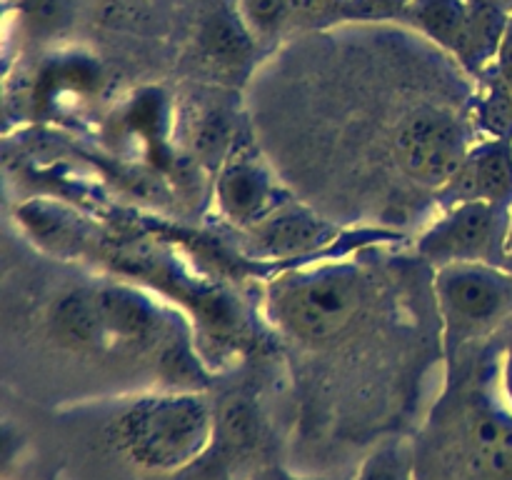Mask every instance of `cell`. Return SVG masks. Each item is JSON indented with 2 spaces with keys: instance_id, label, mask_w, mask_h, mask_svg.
Instances as JSON below:
<instances>
[{
  "instance_id": "6da1fadb",
  "label": "cell",
  "mask_w": 512,
  "mask_h": 480,
  "mask_svg": "<svg viewBox=\"0 0 512 480\" xmlns=\"http://www.w3.org/2000/svg\"><path fill=\"white\" fill-rule=\"evenodd\" d=\"M215 433L213 410L198 393L138 398L115 420V443L133 465L175 473L208 450Z\"/></svg>"
},
{
  "instance_id": "7a4b0ae2",
  "label": "cell",
  "mask_w": 512,
  "mask_h": 480,
  "mask_svg": "<svg viewBox=\"0 0 512 480\" xmlns=\"http://www.w3.org/2000/svg\"><path fill=\"white\" fill-rule=\"evenodd\" d=\"M360 300L363 283L348 265H323L288 275L270 295L278 323L305 340L338 335L355 318Z\"/></svg>"
},
{
  "instance_id": "3957f363",
  "label": "cell",
  "mask_w": 512,
  "mask_h": 480,
  "mask_svg": "<svg viewBox=\"0 0 512 480\" xmlns=\"http://www.w3.org/2000/svg\"><path fill=\"white\" fill-rule=\"evenodd\" d=\"M468 130L443 110L410 115L398 133V155L405 173L420 185L443 190L470 155Z\"/></svg>"
},
{
  "instance_id": "277c9868",
  "label": "cell",
  "mask_w": 512,
  "mask_h": 480,
  "mask_svg": "<svg viewBox=\"0 0 512 480\" xmlns=\"http://www.w3.org/2000/svg\"><path fill=\"white\" fill-rule=\"evenodd\" d=\"M418 28L463 60L498 55L510 20L498 5L480 0H413L408 8Z\"/></svg>"
},
{
  "instance_id": "5b68a950",
  "label": "cell",
  "mask_w": 512,
  "mask_h": 480,
  "mask_svg": "<svg viewBox=\"0 0 512 480\" xmlns=\"http://www.w3.org/2000/svg\"><path fill=\"white\" fill-rule=\"evenodd\" d=\"M503 208L483 200L455 203L420 238L418 250L438 265L485 263L500 240Z\"/></svg>"
},
{
  "instance_id": "8992f818",
  "label": "cell",
  "mask_w": 512,
  "mask_h": 480,
  "mask_svg": "<svg viewBox=\"0 0 512 480\" xmlns=\"http://www.w3.org/2000/svg\"><path fill=\"white\" fill-rule=\"evenodd\" d=\"M508 280L485 263L440 265L435 278L440 310L460 328L488 323L508 303Z\"/></svg>"
},
{
  "instance_id": "52a82bcc",
  "label": "cell",
  "mask_w": 512,
  "mask_h": 480,
  "mask_svg": "<svg viewBox=\"0 0 512 480\" xmlns=\"http://www.w3.org/2000/svg\"><path fill=\"white\" fill-rule=\"evenodd\" d=\"M455 203L483 200L493 205L512 203V148L493 140L470 150L458 175L443 188Z\"/></svg>"
},
{
  "instance_id": "ba28073f",
  "label": "cell",
  "mask_w": 512,
  "mask_h": 480,
  "mask_svg": "<svg viewBox=\"0 0 512 480\" xmlns=\"http://www.w3.org/2000/svg\"><path fill=\"white\" fill-rule=\"evenodd\" d=\"M218 205L235 223L255 225L275 210V188L263 165L253 158H228L220 165L215 185Z\"/></svg>"
},
{
  "instance_id": "9c48e42d",
  "label": "cell",
  "mask_w": 512,
  "mask_h": 480,
  "mask_svg": "<svg viewBox=\"0 0 512 480\" xmlns=\"http://www.w3.org/2000/svg\"><path fill=\"white\" fill-rule=\"evenodd\" d=\"M330 228L303 208H275L253 225V240L260 253L273 258H293L328 243Z\"/></svg>"
},
{
  "instance_id": "30bf717a",
  "label": "cell",
  "mask_w": 512,
  "mask_h": 480,
  "mask_svg": "<svg viewBox=\"0 0 512 480\" xmlns=\"http://www.w3.org/2000/svg\"><path fill=\"white\" fill-rule=\"evenodd\" d=\"M470 448L483 473L493 480H512V410L483 403L468 425Z\"/></svg>"
},
{
  "instance_id": "8fae6325",
  "label": "cell",
  "mask_w": 512,
  "mask_h": 480,
  "mask_svg": "<svg viewBox=\"0 0 512 480\" xmlns=\"http://www.w3.org/2000/svg\"><path fill=\"white\" fill-rule=\"evenodd\" d=\"M95 300H98L105 340L140 343V340H148L158 328V313L153 303L135 290L110 285V288L95 290Z\"/></svg>"
},
{
  "instance_id": "7c38bea8",
  "label": "cell",
  "mask_w": 512,
  "mask_h": 480,
  "mask_svg": "<svg viewBox=\"0 0 512 480\" xmlns=\"http://www.w3.org/2000/svg\"><path fill=\"white\" fill-rule=\"evenodd\" d=\"M53 333L73 348H95L105 343V328L100 320L95 290H75L55 303L50 315Z\"/></svg>"
},
{
  "instance_id": "4fadbf2b",
  "label": "cell",
  "mask_w": 512,
  "mask_h": 480,
  "mask_svg": "<svg viewBox=\"0 0 512 480\" xmlns=\"http://www.w3.org/2000/svg\"><path fill=\"white\" fill-rule=\"evenodd\" d=\"M18 215L28 225L30 233L48 248L65 253V250L78 243V223H75V218H68L63 210L53 208V205L30 203L23 210H18Z\"/></svg>"
},
{
  "instance_id": "5bb4252c",
  "label": "cell",
  "mask_w": 512,
  "mask_h": 480,
  "mask_svg": "<svg viewBox=\"0 0 512 480\" xmlns=\"http://www.w3.org/2000/svg\"><path fill=\"white\" fill-rule=\"evenodd\" d=\"M355 480H415L413 453L405 443L383 445L363 460Z\"/></svg>"
},
{
  "instance_id": "9a60e30c",
  "label": "cell",
  "mask_w": 512,
  "mask_h": 480,
  "mask_svg": "<svg viewBox=\"0 0 512 480\" xmlns=\"http://www.w3.org/2000/svg\"><path fill=\"white\" fill-rule=\"evenodd\" d=\"M293 0H238V18L250 38H273Z\"/></svg>"
},
{
  "instance_id": "2e32d148",
  "label": "cell",
  "mask_w": 512,
  "mask_h": 480,
  "mask_svg": "<svg viewBox=\"0 0 512 480\" xmlns=\"http://www.w3.org/2000/svg\"><path fill=\"white\" fill-rule=\"evenodd\" d=\"M70 20H73V0H25V23L33 33H60Z\"/></svg>"
},
{
  "instance_id": "e0dca14e",
  "label": "cell",
  "mask_w": 512,
  "mask_h": 480,
  "mask_svg": "<svg viewBox=\"0 0 512 480\" xmlns=\"http://www.w3.org/2000/svg\"><path fill=\"white\" fill-rule=\"evenodd\" d=\"M228 120L218 113V110H210L198 118V123L193 125V135H190V143H193L195 153L203 155V158H223L225 143H228Z\"/></svg>"
},
{
  "instance_id": "ac0fdd59",
  "label": "cell",
  "mask_w": 512,
  "mask_h": 480,
  "mask_svg": "<svg viewBox=\"0 0 512 480\" xmlns=\"http://www.w3.org/2000/svg\"><path fill=\"white\" fill-rule=\"evenodd\" d=\"M205 45H208L210 53L220 60H238L245 50L240 30L225 18L215 20V23L210 25L208 33H205Z\"/></svg>"
},
{
  "instance_id": "d6986e66",
  "label": "cell",
  "mask_w": 512,
  "mask_h": 480,
  "mask_svg": "<svg viewBox=\"0 0 512 480\" xmlns=\"http://www.w3.org/2000/svg\"><path fill=\"white\" fill-rule=\"evenodd\" d=\"M358 10L370 15L378 13H395V10H408L413 0H353Z\"/></svg>"
},
{
  "instance_id": "ffe728a7",
  "label": "cell",
  "mask_w": 512,
  "mask_h": 480,
  "mask_svg": "<svg viewBox=\"0 0 512 480\" xmlns=\"http://www.w3.org/2000/svg\"><path fill=\"white\" fill-rule=\"evenodd\" d=\"M253 480H305V478H293V475L283 473V470H268V473L255 475Z\"/></svg>"
},
{
  "instance_id": "44dd1931",
  "label": "cell",
  "mask_w": 512,
  "mask_h": 480,
  "mask_svg": "<svg viewBox=\"0 0 512 480\" xmlns=\"http://www.w3.org/2000/svg\"><path fill=\"white\" fill-rule=\"evenodd\" d=\"M505 245L512 250V223L508 225V230H505Z\"/></svg>"
},
{
  "instance_id": "7402d4cb",
  "label": "cell",
  "mask_w": 512,
  "mask_h": 480,
  "mask_svg": "<svg viewBox=\"0 0 512 480\" xmlns=\"http://www.w3.org/2000/svg\"><path fill=\"white\" fill-rule=\"evenodd\" d=\"M503 5H508V8L512 10V0H500V8H503Z\"/></svg>"
},
{
  "instance_id": "603a6c76",
  "label": "cell",
  "mask_w": 512,
  "mask_h": 480,
  "mask_svg": "<svg viewBox=\"0 0 512 480\" xmlns=\"http://www.w3.org/2000/svg\"><path fill=\"white\" fill-rule=\"evenodd\" d=\"M508 390H510V403H512V373H510V378H508Z\"/></svg>"
},
{
  "instance_id": "cb8c5ba5",
  "label": "cell",
  "mask_w": 512,
  "mask_h": 480,
  "mask_svg": "<svg viewBox=\"0 0 512 480\" xmlns=\"http://www.w3.org/2000/svg\"><path fill=\"white\" fill-rule=\"evenodd\" d=\"M510 148H512V143H510Z\"/></svg>"
}]
</instances>
